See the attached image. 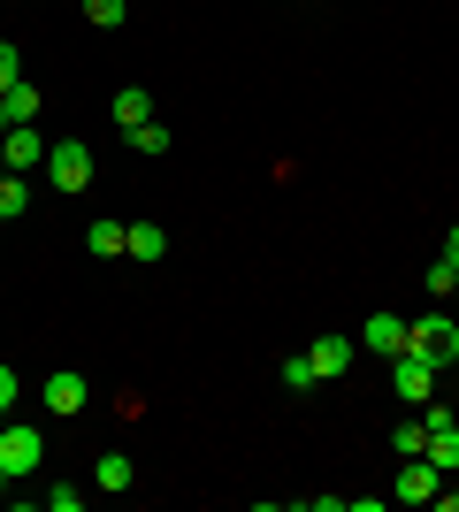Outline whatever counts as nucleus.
I'll return each instance as SVG.
<instances>
[{
	"label": "nucleus",
	"mask_w": 459,
	"mask_h": 512,
	"mask_svg": "<svg viewBox=\"0 0 459 512\" xmlns=\"http://www.w3.org/2000/svg\"><path fill=\"white\" fill-rule=\"evenodd\" d=\"M437 367H444V352H421V344H406L391 360V390L406 398V406H429V390H437Z\"/></svg>",
	"instance_id": "nucleus-1"
},
{
	"label": "nucleus",
	"mask_w": 459,
	"mask_h": 512,
	"mask_svg": "<svg viewBox=\"0 0 459 512\" xmlns=\"http://www.w3.org/2000/svg\"><path fill=\"white\" fill-rule=\"evenodd\" d=\"M46 184H54V192H85L92 184V146L85 138H54V146H46Z\"/></svg>",
	"instance_id": "nucleus-2"
},
{
	"label": "nucleus",
	"mask_w": 459,
	"mask_h": 512,
	"mask_svg": "<svg viewBox=\"0 0 459 512\" xmlns=\"http://www.w3.org/2000/svg\"><path fill=\"white\" fill-rule=\"evenodd\" d=\"M437 482H444V467H437V459H421V451H414V459L398 467L391 497H398V505H429V497H437Z\"/></svg>",
	"instance_id": "nucleus-3"
},
{
	"label": "nucleus",
	"mask_w": 459,
	"mask_h": 512,
	"mask_svg": "<svg viewBox=\"0 0 459 512\" xmlns=\"http://www.w3.org/2000/svg\"><path fill=\"white\" fill-rule=\"evenodd\" d=\"M421 421H429V444H421V459H437V467L452 474V467H459V421H452L444 406H429Z\"/></svg>",
	"instance_id": "nucleus-4"
},
{
	"label": "nucleus",
	"mask_w": 459,
	"mask_h": 512,
	"mask_svg": "<svg viewBox=\"0 0 459 512\" xmlns=\"http://www.w3.org/2000/svg\"><path fill=\"white\" fill-rule=\"evenodd\" d=\"M39 459H46V436H39V428H0V467H8V474H31Z\"/></svg>",
	"instance_id": "nucleus-5"
},
{
	"label": "nucleus",
	"mask_w": 459,
	"mask_h": 512,
	"mask_svg": "<svg viewBox=\"0 0 459 512\" xmlns=\"http://www.w3.org/2000/svg\"><path fill=\"white\" fill-rule=\"evenodd\" d=\"M360 344H368V352H383V360H398V352L414 344V321H398V314H368Z\"/></svg>",
	"instance_id": "nucleus-6"
},
{
	"label": "nucleus",
	"mask_w": 459,
	"mask_h": 512,
	"mask_svg": "<svg viewBox=\"0 0 459 512\" xmlns=\"http://www.w3.org/2000/svg\"><path fill=\"white\" fill-rule=\"evenodd\" d=\"M0 153H8V169H39V161H46V138H39V130H31V123H8V130H0Z\"/></svg>",
	"instance_id": "nucleus-7"
},
{
	"label": "nucleus",
	"mask_w": 459,
	"mask_h": 512,
	"mask_svg": "<svg viewBox=\"0 0 459 512\" xmlns=\"http://www.w3.org/2000/svg\"><path fill=\"white\" fill-rule=\"evenodd\" d=\"M85 375L77 367H62V375H46V413H85Z\"/></svg>",
	"instance_id": "nucleus-8"
},
{
	"label": "nucleus",
	"mask_w": 459,
	"mask_h": 512,
	"mask_svg": "<svg viewBox=\"0 0 459 512\" xmlns=\"http://www.w3.org/2000/svg\"><path fill=\"white\" fill-rule=\"evenodd\" d=\"M452 337H459V321L444 314V306H429V314L414 321V344H421V352H452Z\"/></svg>",
	"instance_id": "nucleus-9"
},
{
	"label": "nucleus",
	"mask_w": 459,
	"mask_h": 512,
	"mask_svg": "<svg viewBox=\"0 0 459 512\" xmlns=\"http://www.w3.org/2000/svg\"><path fill=\"white\" fill-rule=\"evenodd\" d=\"M85 245H92V253H100V260L131 253V222H108V214H100V222H92V230H85Z\"/></svg>",
	"instance_id": "nucleus-10"
},
{
	"label": "nucleus",
	"mask_w": 459,
	"mask_h": 512,
	"mask_svg": "<svg viewBox=\"0 0 459 512\" xmlns=\"http://www.w3.org/2000/svg\"><path fill=\"white\" fill-rule=\"evenodd\" d=\"M306 360H314V375H352V337H322Z\"/></svg>",
	"instance_id": "nucleus-11"
},
{
	"label": "nucleus",
	"mask_w": 459,
	"mask_h": 512,
	"mask_svg": "<svg viewBox=\"0 0 459 512\" xmlns=\"http://www.w3.org/2000/svg\"><path fill=\"white\" fill-rule=\"evenodd\" d=\"M115 123H123V130L153 123V92L146 85H123V92H115Z\"/></svg>",
	"instance_id": "nucleus-12"
},
{
	"label": "nucleus",
	"mask_w": 459,
	"mask_h": 512,
	"mask_svg": "<svg viewBox=\"0 0 459 512\" xmlns=\"http://www.w3.org/2000/svg\"><path fill=\"white\" fill-rule=\"evenodd\" d=\"M169 253V230L161 222H131V260H161Z\"/></svg>",
	"instance_id": "nucleus-13"
},
{
	"label": "nucleus",
	"mask_w": 459,
	"mask_h": 512,
	"mask_svg": "<svg viewBox=\"0 0 459 512\" xmlns=\"http://www.w3.org/2000/svg\"><path fill=\"white\" fill-rule=\"evenodd\" d=\"M100 490H131V459L123 451H100V474H92Z\"/></svg>",
	"instance_id": "nucleus-14"
},
{
	"label": "nucleus",
	"mask_w": 459,
	"mask_h": 512,
	"mask_svg": "<svg viewBox=\"0 0 459 512\" xmlns=\"http://www.w3.org/2000/svg\"><path fill=\"white\" fill-rule=\"evenodd\" d=\"M0 100H8V123H39V92L31 85H8Z\"/></svg>",
	"instance_id": "nucleus-15"
},
{
	"label": "nucleus",
	"mask_w": 459,
	"mask_h": 512,
	"mask_svg": "<svg viewBox=\"0 0 459 512\" xmlns=\"http://www.w3.org/2000/svg\"><path fill=\"white\" fill-rule=\"evenodd\" d=\"M23 199H31V192H23V176L8 169V176H0V222H16V214H23Z\"/></svg>",
	"instance_id": "nucleus-16"
},
{
	"label": "nucleus",
	"mask_w": 459,
	"mask_h": 512,
	"mask_svg": "<svg viewBox=\"0 0 459 512\" xmlns=\"http://www.w3.org/2000/svg\"><path fill=\"white\" fill-rule=\"evenodd\" d=\"M452 291H459V268H452V260H429V299H452Z\"/></svg>",
	"instance_id": "nucleus-17"
},
{
	"label": "nucleus",
	"mask_w": 459,
	"mask_h": 512,
	"mask_svg": "<svg viewBox=\"0 0 459 512\" xmlns=\"http://www.w3.org/2000/svg\"><path fill=\"white\" fill-rule=\"evenodd\" d=\"M314 383H322V375H314V360H284V390H291V398H306Z\"/></svg>",
	"instance_id": "nucleus-18"
},
{
	"label": "nucleus",
	"mask_w": 459,
	"mask_h": 512,
	"mask_svg": "<svg viewBox=\"0 0 459 512\" xmlns=\"http://www.w3.org/2000/svg\"><path fill=\"white\" fill-rule=\"evenodd\" d=\"M391 444H398V459H414V451L429 444V421H406V428H398V436H391Z\"/></svg>",
	"instance_id": "nucleus-19"
},
{
	"label": "nucleus",
	"mask_w": 459,
	"mask_h": 512,
	"mask_svg": "<svg viewBox=\"0 0 459 512\" xmlns=\"http://www.w3.org/2000/svg\"><path fill=\"white\" fill-rule=\"evenodd\" d=\"M85 23H100V31H115V23H123V0H85Z\"/></svg>",
	"instance_id": "nucleus-20"
},
{
	"label": "nucleus",
	"mask_w": 459,
	"mask_h": 512,
	"mask_svg": "<svg viewBox=\"0 0 459 512\" xmlns=\"http://www.w3.org/2000/svg\"><path fill=\"white\" fill-rule=\"evenodd\" d=\"M131 146H138V153H169V130H161V123H138Z\"/></svg>",
	"instance_id": "nucleus-21"
},
{
	"label": "nucleus",
	"mask_w": 459,
	"mask_h": 512,
	"mask_svg": "<svg viewBox=\"0 0 459 512\" xmlns=\"http://www.w3.org/2000/svg\"><path fill=\"white\" fill-rule=\"evenodd\" d=\"M8 85H23V54L0 39V92H8Z\"/></svg>",
	"instance_id": "nucleus-22"
},
{
	"label": "nucleus",
	"mask_w": 459,
	"mask_h": 512,
	"mask_svg": "<svg viewBox=\"0 0 459 512\" xmlns=\"http://www.w3.org/2000/svg\"><path fill=\"white\" fill-rule=\"evenodd\" d=\"M8 406H16V367H0V421H8Z\"/></svg>",
	"instance_id": "nucleus-23"
},
{
	"label": "nucleus",
	"mask_w": 459,
	"mask_h": 512,
	"mask_svg": "<svg viewBox=\"0 0 459 512\" xmlns=\"http://www.w3.org/2000/svg\"><path fill=\"white\" fill-rule=\"evenodd\" d=\"M444 260H452V268H459V222H452V237H444Z\"/></svg>",
	"instance_id": "nucleus-24"
},
{
	"label": "nucleus",
	"mask_w": 459,
	"mask_h": 512,
	"mask_svg": "<svg viewBox=\"0 0 459 512\" xmlns=\"http://www.w3.org/2000/svg\"><path fill=\"white\" fill-rule=\"evenodd\" d=\"M444 367H459V337H452V352H444Z\"/></svg>",
	"instance_id": "nucleus-25"
},
{
	"label": "nucleus",
	"mask_w": 459,
	"mask_h": 512,
	"mask_svg": "<svg viewBox=\"0 0 459 512\" xmlns=\"http://www.w3.org/2000/svg\"><path fill=\"white\" fill-rule=\"evenodd\" d=\"M8 482H16V474H8V467H0V497H8Z\"/></svg>",
	"instance_id": "nucleus-26"
},
{
	"label": "nucleus",
	"mask_w": 459,
	"mask_h": 512,
	"mask_svg": "<svg viewBox=\"0 0 459 512\" xmlns=\"http://www.w3.org/2000/svg\"><path fill=\"white\" fill-rule=\"evenodd\" d=\"M0 130H8V100H0Z\"/></svg>",
	"instance_id": "nucleus-27"
},
{
	"label": "nucleus",
	"mask_w": 459,
	"mask_h": 512,
	"mask_svg": "<svg viewBox=\"0 0 459 512\" xmlns=\"http://www.w3.org/2000/svg\"><path fill=\"white\" fill-rule=\"evenodd\" d=\"M0 176H8V153H0Z\"/></svg>",
	"instance_id": "nucleus-28"
}]
</instances>
